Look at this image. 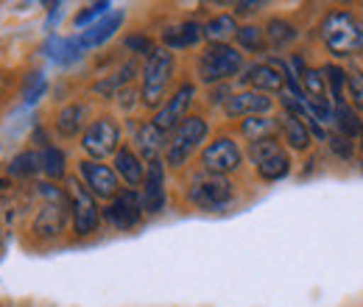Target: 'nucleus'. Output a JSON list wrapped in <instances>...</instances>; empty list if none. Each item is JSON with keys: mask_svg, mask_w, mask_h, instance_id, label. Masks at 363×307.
<instances>
[{"mask_svg": "<svg viewBox=\"0 0 363 307\" xmlns=\"http://www.w3.org/2000/svg\"><path fill=\"white\" fill-rule=\"evenodd\" d=\"M201 162H204V171H207V174L227 176L240 168L243 154H240V148H238V143H235L232 137H218L216 143H210V145L204 148Z\"/></svg>", "mask_w": 363, "mask_h": 307, "instance_id": "nucleus-8", "label": "nucleus"}, {"mask_svg": "<svg viewBox=\"0 0 363 307\" xmlns=\"http://www.w3.org/2000/svg\"><path fill=\"white\" fill-rule=\"evenodd\" d=\"M70 199H73V226H76V235H92L98 229V204H95V196H92L87 187H82L79 182L70 184Z\"/></svg>", "mask_w": 363, "mask_h": 307, "instance_id": "nucleus-10", "label": "nucleus"}, {"mask_svg": "<svg viewBox=\"0 0 363 307\" xmlns=\"http://www.w3.org/2000/svg\"><path fill=\"white\" fill-rule=\"evenodd\" d=\"M335 123H338V129H341V134L347 140L355 137V134H361V121H358V115L347 104H338L335 106Z\"/></svg>", "mask_w": 363, "mask_h": 307, "instance_id": "nucleus-29", "label": "nucleus"}, {"mask_svg": "<svg viewBox=\"0 0 363 307\" xmlns=\"http://www.w3.org/2000/svg\"><path fill=\"white\" fill-rule=\"evenodd\" d=\"M249 157L257 168V174L263 176L266 182H277L282 176H288L291 171V157L285 154V148L277 140H257L249 145Z\"/></svg>", "mask_w": 363, "mask_h": 307, "instance_id": "nucleus-6", "label": "nucleus"}, {"mask_svg": "<svg viewBox=\"0 0 363 307\" xmlns=\"http://www.w3.org/2000/svg\"><path fill=\"white\" fill-rule=\"evenodd\" d=\"M45 76L43 73H31L28 79H26V84H23V101L26 104H37L43 95H45Z\"/></svg>", "mask_w": 363, "mask_h": 307, "instance_id": "nucleus-30", "label": "nucleus"}, {"mask_svg": "<svg viewBox=\"0 0 363 307\" xmlns=\"http://www.w3.org/2000/svg\"><path fill=\"white\" fill-rule=\"evenodd\" d=\"M62 226H65V210H62V204H48L45 210L40 213L37 223H34V229L43 238H56L62 232Z\"/></svg>", "mask_w": 363, "mask_h": 307, "instance_id": "nucleus-23", "label": "nucleus"}, {"mask_svg": "<svg viewBox=\"0 0 363 307\" xmlns=\"http://www.w3.org/2000/svg\"><path fill=\"white\" fill-rule=\"evenodd\" d=\"M207 132H210V129H207V121H201V118H187L179 129L174 132L171 143H168V151H165L168 165H171V168H182V165L193 157V151L204 143Z\"/></svg>", "mask_w": 363, "mask_h": 307, "instance_id": "nucleus-5", "label": "nucleus"}, {"mask_svg": "<svg viewBox=\"0 0 363 307\" xmlns=\"http://www.w3.org/2000/svg\"><path fill=\"white\" fill-rule=\"evenodd\" d=\"M187 199L201 210H224L232 201V182L218 174H199L193 179Z\"/></svg>", "mask_w": 363, "mask_h": 307, "instance_id": "nucleus-4", "label": "nucleus"}, {"mask_svg": "<svg viewBox=\"0 0 363 307\" xmlns=\"http://www.w3.org/2000/svg\"><path fill=\"white\" fill-rule=\"evenodd\" d=\"M243 70V56L232 45H210L199 56V79L204 84H218Z\"/></svg>", "mask_w": 363, "mask_h": 307, "instance_id": "nucleus-3", "label": "nucleus"}, {"mask_svg": "<svg viewBox=\"0 0 363 307\" xmlns=\"http://www.w3.org/2000/svg\"><path fill=\"white\" fill-rule=\"evenodd\" d=\"M279 129L285 134V140L294 145V148H299V151H305L308 145H311V132H308V126H305V121H299L296 115H282L279 118Z\"/></svg>", "mask_w": 363, "mask_h": 307, "instance_id": "nucleus-20", "label": "nucleus"}, {"mask_svg": "<svg viewBox=\"0 0 363 307\" xmlns=\"http://www.w3.org/2000/svg\"><path fill=\"white\" fill-rule=\"evenodd\" d=\"M123 11H112V14H106L104 20H98V23H92L87 31H82V37H79V43L82 48L87 50V48H98V45H104L106 40H112L115 37V31L123 26Z\"/></svg>", "mask_w": 363, "mask_h": 307, "instance_id": "nucleus-16", "label": "nucleus"}, {"mask_svg": "<svg viewBox=\"0 0 363 307\" xmlns=\"http://www.w3.org/2000/svg\"><path fill=\"white\" fill-rule=\"evenodd\" d=\"M137 143H140L143 157H145L148 162H154L157 154H160V148H162V143H165V134L160 132L154 123H145V126L137 132Z\"/></svg>", "mask_w": 363, "mask_h": 307, "instance_id": "nucleus-24", "label": "nucleus"}, {"mask_svg": "<svg viewBox=\"0 0 363 307\" xmlns=\"http://www.w3.org/2000/svg\"><path fill=\"white\" fill-rule=\"evenodd\" d=\"M37 171H43V165H40V157L31 154V151H23L9 162V174L11 176H34Z\"/></svg>", "mask_w": 363, "mask_h": 307, "instance_id": "nucleus-28", "label": "nucleus"}, {"mask_svg": "<svg viewBox=\"0 0 363 307\" xmlns=\"http://www.w3.org/2000/svg\"><path fill=\"white\" fill-rule=\"evenodd\" d=\"M126 45H129L132 50H137V53H148V56L154 53V50H151V40H145V37H129Z\"/></svg>", "mask_w": 363, "mask_h": 307, "instance_id": "nucleus-36", "label": "nucleus"}, {"mask_svg": "<svg viewBox=\"0 0 363 307\" xmlns=\"http://www.w3.org/2000/svg\"><path fill=\"white\" fill-rule=\"evenodd\" d=\"M269 109H272V98L266 92H257V89L235 92V95H229L227 101L229 118H260Z\"/></svg>", "mask_w": 363, "mask_h": 307, "instance_id": "nucleus-14", "label": "nucleus"}, {"mask_svg": "<svg viewBox=\"0 0 363 307\" xmlns=\"http://www.w3.org/2000/svg\"><path fill=\"white\" fill-rule=\"evenodd\" d=\"M321 37L327 48L338 56L363 50V20L352 11H333L321 23Z\"/></svg>", "mask_w": 363, "mask_h": 307, "instance_id": "nucleus-1", "label": "nucleus"}, {"mask_svg": "<svg viewBox=\"0 0 363 307\" xmlns=\"http://www.w3.org/2000/svg\"><path fill=\"white\" fill-rule=\"evenodd\" d=\"M82 43L79 40H65V37H50L45 45V53L56 65H73L82 59Z\"/></svg>", "mask_w": 363, "mask_h": 307, "instance_id": "nucleus-18", "label": "nucleus"}, {"mask_svg": "<svg viewBox=\"0 0 363 307\" xmlns=\"http://www.w3.org/2000/svg\"><path fill=\"white\" fill-rule=\"evenodd\" d=\"M201 37H204V28L199 23H177V26L162 31V43L168 45V48H177V50L193 48Z\"/></svg>", "mask_w": 363, "mask_h": 307, "instance_id": "nucleus-17", "label": "nucleus"}, {"mask_svg": "<svg viewBox=\"0 0 363 307\" xmlns=\"http://www.w3.org/2000/svg\"><path fill=\"white\" fill-rule=\"evenodd\" d=\"M3 184H6V182H3V179H0V187H3Z\"/></svg>", "mask_w": 363, "mask_h": 307, "instance_id": "nucleus-38", "label": "nucleus"}, {"mask_svg": "<svg viewBox=\"0 0 363 307\" xmlns=\"http://www.w3.org/2000/svg\"><path fill=\"white\" fill-rule=\"evenodd\" d=\"M165 168L160 160L148 162V171H145V182H143V210L157 216L165 210Z\"/></svg>", "mask_w": 363, "mask_h": 307, "instance_id": "nucleus-13", "label": "nucleus"}, {"mask_svg": "<svg viewBox=\"0 0 363 307\" xmlns=\"http://www.w3.org/2000/svg\"><path fill=\"white\" fill-rule=\"evenodd\" d=\"M82 126H84V106L82 104L65 106L59 112V118H56V129H59L62 137H76V134L82 132Z\"/></svg>", "mask_w": 363, "mask_h": 307, "instance_id": "nucleus-22", "label": "nucleus"}, {"mask_svg": "<svg viewBox=\"0 0 363 307\" xmlns=\"http://www.w3.org/2000/svg\"><path fill=\"white\" fill-rule=\"evenodd\" d=\"M79 171L87 182V190L98 199H115L118 196V174L104 165V162H95V160H84L79 165Z\"/></svg>", "mask_w": 363, "mask_h": 307, "instance_id": "nucleus-11", "label": "nucleus"}, {"mask_svg": "<svg viewBox=\"0 0 363 307\" xmlns=\"http://www.w3.org/2000/svg\"><path fill=\"white\" fill-rule=\"evenodd\" d=\"M106 218L115 229H132L143 218V199L135 190H126V193L115 196L109 210H106Z\"/></svg>", "mask_w": 363, "mask_h": 307, "instance_id": "nucleus-12", "label": "nucleus"}, {"mask_svg": "<svg viewBox=\"0 0 363 307\" xmlns=\"http://www.w3.org/2000/svg\"><path fill=\"white\" fill-rule=\"evenodd\" d=\"M115 174L123 176L126 184H132V187H137L140 182H145L143 162L137 160V154L135 151H129V148H121V151L115 154Z\"/></svg>", "mask_w": 363, "mask_h": 307, "instance_id": "nucleus-19", "label": "nucleus"}, {"mask_svg": "<svg viewBox=\"0 0 363 307\" xmlns=\"http://www.w3.org/2000/svg\"><path fill=\"white\" fill-rule=\"evenodd\" d=\"M193 95H196V89L193 84H182L174 95H171V101L157 112V118H154V126L160 129V132H177L182 123L187 121V109H190V104H193Z\"/></svg>", "mask_w": 363, "mask_h": 307, "instance_id": "nucleus-9", "label": "nucleus"}, {"mask_svg": "<svg viewBox=\"0 0 363 307\" xmlns=\"http://www.w3.org/2000/svg\"><path fill=\"white\" fill-rule=\"evenodd\" d=\"M238 43L243 45L246 50H263L266 40H263V31L257 26H246V28L238 31Z\"/></svg>", "mask_w": 363, "mask_h": 307, "instance_id": "nucleus-32", "label": "nucleus"}, {"mask_svg": "<svg viewBox=\"0 0 363 307\" xmlns=\"http://www.w3.org/2000/svg\"><path fill=\"white\" fill-rule=\"evenodd\" d=\"M106 9H109V3H106V0H104V3H92V6H87V9L82 11V14H76V20H73V23H76V26L82 28V26H87L90 20L101 17V14L106 17Z\"/></svg>", "mask_w": 363, "mask_h": 307, "instance_id": "nucleus-33", "label": "nucleus"}, {"mask_svg": "<svg viewBox=\"0 0 363 307\" xmlns=\"http://www.w3.org/2000/svg\"><path fill=\"white\" fill-rule=\"evenodd\" d=\"M40 165H43V171L50 179H62L65 176V154L59 148L48 145V148H43V154H40Z\"/></svg>", "mask_w": 363, "mask_h": 307, "instance_id": "nucleus-27", "label": "nucleus"}, {"mask_svg": "<svg viewBox=\"0 0 363 307\" xmlns=\"http://www.w3.org/2000/svg\"><path fill=\"white\" fill-rule=\"evenodd\" d=\"M257 6H260V3H238V11H243V14H246V11H255Z\"/></svg>", "mask_w": 363, "mask_h": 307, "instance_id": "nucleus-37", "label": "nucleus"}, {"mask_svg": "<svg viewBox=\"0 0 363 307\" xmlns=\"http://www.w3.org/2000/svg\"><path fill=\"white\" fill-rule=\"evenodd\" d=\"M240 129H243V137L257 143V140H272L274 132H277V123L272 118H249V121H243Z\"/></svg>", "mask_w": 363, "mask_h": 307, "instance_id": "nucleus-25", "label": "nucleus"}, {"mask_svg": "<svg viewBox=\"0 0 363 307\" xmlns=\"http://www.w3.org/2000/svg\"><path fill=\"white\" fill-rule=\"evenodd\" d=\"M174 76V53L168 48H160L148 56L145 70H143V104L145 106H160L168 84Z\"/></svg>", "mask_w": 363, "mask_h": 307, "instance_id": "nucleus-2", "label": "nucleus"}, {"mask_svg": "<svg viewBox=\"0 0 363 307\" xmlns=\"http://www.w3.org/2000/svg\"><path fill=\"white\" fill-rule=\"evenodd\" d=\"M350 82V95L355 98V106L363 109V73H347Z\"/></svg>", "mask_w": 363, "mask_h": 307, "instance_id": "nucleus-34", "label": "nucleus"}, {"mask_svg": "<svg viewBox=\"0 0 363 307\" xmlns=\"http://www.w3.org/2000/svg\"><path fill=\"white\" fill-rule=\"evenodd\" d=\"M266 34H269V43L274 48H285V45H291L296 40V28L291 23H285V20H272L266 26Z\"/></svg>", "mask_w": 363, "mask_h": 307, "instance_id": "nucleus-26", "label": "nucleus"}, {"mask_svg": "<svg viewBox=\"0 0 363 307\" xmlns=\"http://www.w3.org/2000/svg\"><path fill=\"white\" fill-rule=\"evenodd\" d=\"M324 73V82L333 87V98H335V104H344V82H347V73L341 70V67H335V65H330V67H324L321 70Z\"/></svg>", "mask_w": 363, "mask_h": 307, "instance_id": "nucleus-31", "label": "nucleus"}, {"mask_svg": "<svg viewBox=\"0 0 363 307\" xmlns=\"http://www.w3.org/2000/svg\"><path fill=\"white\" fill-rule=\"evenodd\" d=\"M118 143H121V126L112 118H98L90 129L84 132V140H82L84 151L90 154L95 162H101L109 154H118L121 151Z\"/></svg>", "mask_w": 363, "mask_h": 307, "instance_id": "nucleus-7", "label": "nucleus"}, {"mask_svg": "<svg viewBox=\"0 0 363 307\" xmlns=\"http://www.w3.org/2000/svg\"><path fill=\"white\" fill-rule=\"evenodd\" d=\"M243 82L252 84L257 92H277V89H282V82H285V65H279V62L252 65L246 70Z\"/></svg>", "mask_w": 363, "mask_h": 307, "instance_id": "nucleus-15", "label": "nucleus"}, {"mask_svg": "<svg viewBox=\"0 0 363 307\" xmlns=\"http://www.w3.org/2000/svg\"><path fill=\"white\" fill-rule=\"evenodd\" d=\"M238 31L240 28H238L235 17H229V14H218L204 26V37L210 40V45H227L229 37H238Z\"/></svg>", "mask_w": 363, "mask_h": 307, "instance_id": "nucleus-21", "label": "nucleus"}, {"mask_svg": "<svg viewBox=\"0 0 363 307\" xmlns=\"http://www.w3.org/2000/svg\"><path fill=\"white\" fill-rule=\"evenodd\" d=\"M330 148H333L335 154H341L344 160H350V157H352V143H350L344 134H335V137H330Z\"/></svg>", "mask_w": 363, "mask_h": 307, "instance_id": "nucleus-35", "label": "nucleus"}]
</instances>
